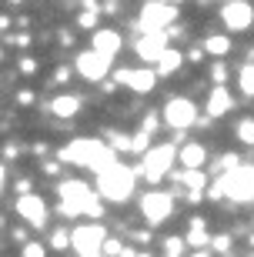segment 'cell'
I'll return each mask as SVG.
<instances>
[{
    "mask_svg": "<svg viewBox=\"0 0 254 257\" xmlns=\"http://www.w3.org/2000/svg\"><path fill=\"white\" fill-rule=\"evenodd\" d=\"M57 197H60V217H104V200L97 194V187H91L87 181H77V177H67V181L57 184Z\"/></svg>",
    "mask_w": 254,
    "mask_h": 257,
    "instance_id": "1",
    "label": "cell"
},
{
    "mask_svg": "<svg viewBox=\"0 0 254 257\" xmlns=\"http://www.w3.org/2000/svg\"><path fill=\"white\" fill-rule=\"evenodd\" d=\"M60 164H74V167H87L94 174H104L107 167L117 164V151L111 144L94 141V137H77V141L60 147Z\"/></svg>",
    "mask_w": 254,
    "mask_h": 257,
    "instance_id": "2",
    "label": "cell"
},
{
    "mask_svg": "<svg viewBox=\"0 0 254 257\" xmlns=\"http://www.w3.org/2000/svg\"><path fill=\"white\" fill-rule=\"evenodd\" d=\"M134 181H137V171L127 167V164H114L104 174H97V194L101 200H111V204H121L134 194Z\"/></svg>",
    "mask_w": 254,
    "mask_h": 257,
    "instance_id": "3",
    "label": "cell"
},
{
    "mask_svg": "<svg viewBox=\"0 0 254 257\" xmlns=\"http://www.w3.org/2000/svg\"><path fill=\"white\" fill-rule=\"evenodd\" d=\"M174 157H178V147L174 144H157V147H151V151L144 154L141 167H137V174L141 177H147L151 184L164 181L171 174V167H174Z\"/></svg>",
    "mask_w": 254,
    "mask_h": 257,
    "instance_id": "4",
    "label": "cell"
},
{
    "mask_svg": "<svg viewBox=\"0 0 254 257\" xmlns=\"http://www.w3.org/2000/svg\"><path fill=\"white\" fill-rule=\"evenodd\" d=\"M104 244H107L104 224H80L70 230V247L77 250V257H101Z\"/></svg>",
    "mask_w": 254,
    "mask_h": 257,
    "instance_id": "5",
    "label": "cell"
},
{
    "mask_svg": "<svg viewBox=\"0 0 254 257\" xmlns=\"http://www.w3.org/2000/svg\"><path fill=\"white\" fill-rule=\"evenodd\" d=\"M160 114H164V124H167L171 131H178V134H184L188 127H194L201 120L198 104H194L191 97H171Z\"/></svg>",
    "mask_w": 254,
    "mask_h": 257,
    "instance_id": "6",
    "label": "cell"
},
{
    "mask_svg": "<svg viewBox=\"0 0 254 257\" xmlns=\"http://www.w3.org/2000/svg\"><path fill=\"white\" fill-rule=\"evenodd\" d=\"M221 184H224V194L234 200V204H251L254 200V164L234 167L231 174L221 177Z\"/></svg>",
    "mask_w": 254,
    "mask_h": 257,
    "instance_id": "7",
    "label": "cell"
},
{
    "mask_svg": "<svg viewBox=\"0 0 254 257\" xmlns=\"http://www.w3.org/2000/svg\"><path fill=\"white\" fill-rule=\"evenodd\" d=\"M174 20H178V7H174V4L151 0V4H144V7H141L137 27H141V34H154V30H171Z\"/></svg>",
    "mask_w": 254,
    "mask_h": 257,
    "instance_id": "8",
    "label": "cell"
},
{
    "mask_svg": "<svg viewBox=\"0 0 254 257\" xmlns=\"http://www.w3.org/2000/svg\"><path fill=\"white\" fill-rule=\"evenodd\" d=\"M141 214L147 220V227H160L174 214V197L167 191H147L141 197Z\"/></svg>",
    "mask_w": 254,
    "mask_h": 257,
    "instance_id": "9",
    "label": "cell"
},
{
    "mask_svg": "<svg viewBox=\"0 0 254 257\" xmlns=\"http://www.w3.org/2000/svg\"><path fill=\"white\" fill-rule=\"evenodd\" d=\"M111 57H104V54H97V50H80L74 60V70L84 80H91V84H104L107 80V74H111Z\"/></svg>",
    "mask_w": 254,
    "mask_h": 257,
    "instance_id": "10",
    "label": "cell"
},
{
    "mask_svg": "<svg viewBox=\"0 0 254 257\" xmlns=\"http://www.w3.org/2000/svg\"><path fill=\"white\" fill-rule=\"evenodd\" d=\"M157 70L154 67H141V70H127V67H117L114 70V80L124 87H131L134 94H151L154 87H157Z\"/></svg>",
    "mask_w": 254,
    "mask_h": 257,
    "instance_id": "11",
    "label": "cell"
},
{
    "mask_svg": "<svg viewBox=\"0 0 254 257\" xmlns=\"http://www.w3.org/2000/svg\"><path fill=\"white\" fill-rule=\"evenodd\" d=\"M221 24H224L227 30L241 34V30H247L254 24V7L247 4V0H224V7H221Z\"/></svg>",
    "mask_w": 254,
    "mask_h": 257,
    "instance_id": "12",
    "label": "cell"
},
{
    "mask_svg": "<svg viewBox=\"0 0 254 257\" xmlns=\"http://www.w3.org/2000/svg\"><path fill=\"white\" fill-rule=\"evenodd\" d=\"M167 40H171V34L167 30H154V34H141L137 37V44H134V50H137V57L141 60H147V64H154L157 67V60L167 54Z\"/></svg>",
    "mask_w": 254,
    "mask_h": 257,
    "instance_id": "13",
    "label": "cell"
},
{
    "mask_svg": "<svg viewBox=\"0 0 254 257\" xmlns=\"http://www.w3.org/2000/svg\"><path fill=\"white\" fill-rule=\"evenodd\" d=\"M17 217L27 220L30 227H47V200L40 197V194H24V197H17Z\"/></svg>",
    "mask_w": 254,
    "mask_h": 257,
    "instance_id": "14",
    "label": "cell"
},
{
    "mask_svg": "<svg viewBox=\"0 0 254 257\" xmlns=\"http://www.w3.org/2000/svg\"><path fill=\"white\" fill-rule=\"evenodd\" d=\"M231 107H234V94H231L227 87H211V94H207V104H204V114L214 120V117L231 114Z\"/></svg>",
    "mask_w": 254,
    "mask_h": 257,
    "instance_id": "15",
    "label": "cell"
},
{
    "mask_svg": "<svg viewBox=\"0 0 254 257\" xmlns=\"http://www.w3.org/2000/svg\"><path fill=\"white\" fill-rule=\"evenodd\" d=\"M171 177L188 187V200L191 204H198V200L204 197V187H207V174L204 171H181V174H171Z\"/></svg>",
    "mask_w": 254,
    "mask_h": 257,
    "instance_id": "16",
    "label": "cell"
},
{
    "mask_svg": "<svg viewBox=\"0 0 254 257\" xmlns=\"http://www.w3.org/2000/svg\"><path fill=\"white\" fill-rule=\"evenodd\" d=\"M121 34L117 30H111V27H101L94 34V40H91V50H97V54H104V57H117V50H121Z\"/></svg>",
    "mask_w": 254,
    "mask_h": 257,
    "instance_id": "17",
    "label": "cell"
},
{
    "mask_svg": "<svg viewBox=\"0 0 254 257\" xmlns=\"http://www.w3.org/2000/svg\"><path fill=\"white\" fill-rule=\"evenodd\" d=\"M207 164V147L201 141H188L181 147V167L184 171H201Z\"/></svg>",
    "mask_w": 254,
    "mask_h": 257,
    "instance_id": "18",
    "label": "cell"
},
{
    "mask_svg": "<svg viewBox=\"0 0 254 257\" xmlns=\"http://www.w3.org/2000/svg\"><path fill=\"white\" fill-rule=\"evenodd\" d=\"M50 114L60 117V120H70V117H77V114H80V97H74V94L54 97V100H50Z\"/></svg>",
    "mask_w": 254,
    "mask_h": 257,
    "instance_id": "19",
    "label": "cell"
},
{
    "mask_svg": "<svg viewBox=\"0 0 254 257\" xmlns=\"http://www.w3.org/2000/svg\"><path fill=\"white\" fill-rule=\"evenodd\" d=\"M188 247H198V250H207L211 247V237H207V220L204 217H191V230L184 234Z\"/></svg>",
    "mask_w": 254,
    "mask_h": 257,
    "instance_id": "20",
    "label": "cell"
},
{
    "mask_svg": "<svg viewBox=\"0 0 254 257\" xmlns=\"http://www.w3.org/2000/svg\"><path fill=\"white\" fill-rule=\"evenodd\" d=\"M231 47H234V44H231V37H227V34H207L204 40H201V50H204V54H211V57H227V54H231Z\"/></svg>",
    "mask_w": 254,
    "mask_h": 257,
    "instance_id": "21",
    "label": "cell"
},
{
    "mask_svg": "<svg viewBox=\"0 0 254 257\" xmlns=\"http://www.w3.org/2000/svg\"><path fill=\"white\" fill-rule=\"evenodd\" d=\"M184 54H181V50H167V54H164V57L157 60V74L160 77H171V74H178L181 67H184Z\"/></svg>",
    "mask_w": 254,
    "mask_h": 257,
    "instance_id": "22",
    "label": "cell"
},
{
    "mask_svg": "<svg viewBox=\"0 0 254 257\" xmlns=\"http://www.w3.org/2000/svg\"><path fill=\"white\" fill-rule=\"evenodd\" d=\"M237 87H241V94L244 97H254V64H241V70H237Z\"/></svg>",
    "mask_w": 254,
    "mask_h": 257,
    "instance_id": "23",
    "label": "cell"
},
{
    "mask_svg": "<svg viewBox=\"0 0 254 257\" xmlns=\"http://www.w3.org/2000/svg\"><path fill=\"white\" fill-rule=\"evenodd\" d=\"M207 74H211V84H214V87L227 84V64H224V60H214V64L207 67Z\"/></svg>",
    "mask_w": 254,
    "mask_h": 257,
    "instance_id": "24",
    "label": "cell"
},
{
    "mask_svg": "<svg viewBox=\"0 0 254 257\" xmlns=\"http://www.w3.org/2000/svg\"><path fill=\"white\" fill-rule=\"evenodd\" d=\"M237 141H244L247 147H254V117L237 120Z\"/></svg>",
    "mask_w": 254,
    "mask_h": 257,
    "instance_id": "25",
    "label": "cell"
},
{
    "mask_svg": "<svg viewBox=\"0 0 254 257\" xmlns=\"http://www.w3.org/2000/svg\"><path fill=\"white\" fill-rule=\"evenodd\" d=\"M131 137H134L131 151H134V154H141V157H144V154H147V151L154 147V144H151V134H147V131H137V134H131Z\"/></svg>",
    "mask_w": 254,
    "mask_h": 257,
    "instance_id": "26",
    "label": "cell"
},
{
    "mask_svg": "<svg viewBox=\"0 0 254 257\" xmlns=\"http://www.w3.org/2000/svg\"><path fill=\"white\" fill-rule=\"evenodd\" d=\"M231 244H234V237H231V234H217V237H211V250H214V254H231Z\"/></svg>",
    "mask_w": 254,
    "mask_h": 257,
    "instance_id": "27",
    "label": "cell"
},
{
    "mask_svg": "<svg viewBox=\"0 0 254 257\" xmlns=\"http://www.w3.org/2000/svg\"><path fill=\"white\" fill-rule=\"evenodd\" d=\"M184 247H188V240H184V237H167V240H164V257H181Z\"/></svg>",
    "mask_w": 254,
    "mask_h": 257,
    "instance_id": "28",
    "label": "cell"
},
{
    "mask_svg": "<svg viewBox=\"0 0 254 257\" xmlns=\"http://www.w3.org/2000/svg\"><path fill=\"white\" fill-rule=\"evenodd\" d=\"M50 247L54 250H67L70 247V230H54V234H50Z\"/></svg>",
    "mask_w": 254,
    "mask_h": 257,
    "instance_id": "29",
    "label": "cell"
},
{
    "mask_svg": "<svg viewBox=\"0 0 254 257\" xmlns=\"http://www.w3.org/2000/svg\"><path fill=\"white\" fill-rule=\"evenodd\" d=\"M77 27H84V30H101L97 27V10H84V14H80V17H77Z\"/></svg>",
    "mask_w": 254,
    "mask_h": 257,
    "instance_id": "30",
    "label": "cell"
},
{
    "mask_svg": "<svg viewBox=\"0 0 254 257\" xmlns=\"http://www.w3.org/2000/svg\"><path fill=\"white\" fill-rule=\"evenodd\" d=\"M20 257H47V247H44L40 240H30V244L20 247Z\"/></svg>",
    "mask_w": 254,
    "mask_h": 257,
    "instance_id": "31",
    "label": "cell"
},
{
    "mask_svg": "<svg viewBox=\"0 0 254 257\" xmlns=\"http://www.w3.org/2000/svg\"><path fill=\"white\" fill-rule=\"evenodd\" d=\"M17 70H20V74H24V77H34V74H37V60H34V57H27V54H24V57L17 60Z\"/></svg>",
    "mask_w": 254,
    "mask_h": 257,
    "instance_id": "32",
    "label": "cell"
},
{
    "mask_svg": "<svg viewBox=\"0 0 254 257\" xmlns=\"http://www.w3.org/2000/svg\"><path fill=\"white\" fill-rule=\"evenodd\" d=\"M157 127H160V117H157V110H147V117H144L141 131H147V134H157Z\"/></svg>",
    "mask_w": 254,
    "mask_h": 257,
    "instance_id": "33",
    "label": "cell"
},
{
    "mask_svg": "<svg viewBox=\"0 0 254 257\" xmlns=\"http://www.w3.org/2000/svg\"><path fill=\"white\" fill-rule=\"evenodd\" d=\"M57 40H60V47H74L77 34H70V30H57Z\"/></svg>",
    "mask_w": 254,
    "mask_h": 257,
    "instance_id": "34",
    "label": "cell"
},
{
    "mask_svg": "<svg viewBox=\"0 0 254 257\" xmlns=\"http://www.w3.org/2000/svg\"><path fill=\"white\" fill-rule=\"evenodd\" d=\"M70 74H74V67H60V70H57V74H54V84H67V80H70Z\"/></svg>",
    "mask_w": 254,
    "mask_h": 257,
    "instance_id": "35",
    "label": "cell"
},
{
    "mask_svg": "<svg viewBox=\"0 0 254 257\" xmlns=\"http://www.w3.org/2000/svg\"><path fill=\"white\" fill-rule=\"evenodd\" d=\"M10 44H17V47H30V34H10Z\"/></svg>",
    "mask_w": 254,
    "mask_h": 257,
    "instance_id": "36",
    "label": "cell"
},
{
    "mask_svg": "<svg viewBox=\"0 0 254 257\" xmlns=\"http://www.w3.org/2000/svg\"><path fill=\"white\" fill-rule=\"evenodd\" d=\"M17 104L30 107V104H34V90H17Z\"/></svg>",
    "mask_w": 254,
    "mask_h": 257,
    "instance_id": "37",
    "label": "cell"
},
{
    "mask_svg": "<svg viewBox=\"0 0 254 257\" xmlns=\"http://www.w3.org/2000/svg\"><path fill=\"white\" fill-rule=\"evenodd\" d=\"M40 171L50 174V177H57V174H60V164H57V161H44V164H40Z\"/></svg>",
    "mask_w": 254,
    "mask_h": 257,
    "instance_id": "38",
    "label": "cell"
},
{
    "mask_svg": "<svg viewBox=\"0 0 254 257\" xmlns=\"http://www.w3.org/2000/svg\"><path fill=\"white\" fill-rule=\"evenodd\" d=\"M188 60H191V64H204V50H191V54H188Z\"/></svg>",
    "mask_w": 254,
    "mask_h": 257,
    "instance_id": "39",
    "label": "cell"
},
{
    "mask_svg": "<svg viewBox=\"0 0 254 257\" xmlns=\"http://www.w3.org/2000/svg\"><path fill=\"white\" fill-rule=\"evenodd\" d=\"M17 194H20V197L30 194V181H27V177H20V181H17Z\"/></svg>",
    "mask_w": 254,
    "mask_h": 257,
    "instance_id": "40",
    "label": "cell"
},
{
    "mask_svg": "<svg viewBox=\"0 0 254 257\" xmlns=\"http://www.w3.org/2000/svg\"><path fill=\"white\" fill-rule=\"evenodd\" d=\"M14 240H24V244H30V240H27V227H14Z\"/></svg>",
    "mask_w": 254,
    "mask_h": 257,
    "instance_id": "41",
    "label": "cell"
},
{
    "mask_svg": "<svg viewBox=\"0 0 254 257\" xmlns=\"http://www.w3.org/2000/svg\"><path fill=\"white\" fill-rule=\"evenodd\" d=\"M191 257H211V247H207V250H194Z\"/></svg>",
    "mask_w": 254,
    "mask_h": 257,
    "instance_id": "42",
    "label": "cell"
},
{
    "mask_svg": "<svg viewBox=\"0 0 254 257\" xmlns=\"http://www.w3.org/2000/svg\"><path fill=\"white\" fill-rule=\"evenodd\" d=\"M134 257H154V254H134Z\"/></svg>",
    "mask_w": 254,
    "mask_h": 257,
    "instance_id": "43",
    "label": "cell"
},
{
    "mask_svg": "<svg viewBox=\"0 0 254 257\" xmlns=\"http://www.w3.org/2000/svg\"><path fill=\"white\" fill-rule=\"evenodd\" d=\"M251 247H254V234H251Z\"/></svg>",
    "mask_w": 254,
    "mask_h": 257,
    "instance_id": "44",
    "label": "cell"
},
{
    "mask_svg": "<svg viewBox=\"0 0 254 257\" xmlns=\"http://www.w3.org/2000/svg\"><path fill=\"white\" fill-rule=\"evenodd\" d=\"M224 257H234V254H224Z\"/></svg>",
    "mask_w": 254,
    "mask_h": 257,
    "instance_id": "45",
    "label": "cell"
},
{
    "mask_svg": "<svg viewBox=\"0 0 254 257\" xmlns=\"http://www.w3.org/2000/svg\"><path fill=\"white\" fill-rule=\"evenodd\" d=\"M101 257H107V254H101Z\"/></svg>",
    "mask_w": 254,
    "mask_h": 257,
    "instance_id": "46",
    "label": "cell"
}]
</instances>
